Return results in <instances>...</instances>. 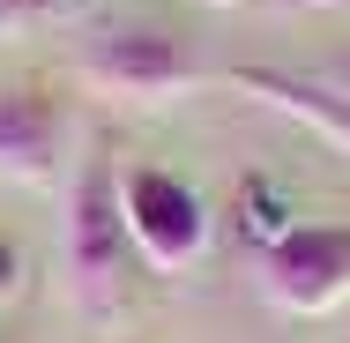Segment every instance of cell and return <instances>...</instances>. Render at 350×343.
<instances>
[{
  "instance_id": "obj_1",
  "label": "cell",
  "mask_w": 350,
  "mask_h": 343,
  "mask_svg": "<svg viewBox=\"0 0 350 343\" xmlns=\"http://www.w3.org/2000/svg\"><path fill=\"white\" fill-rule=\"evenodd\" d=\"M127 216H120V164L97 149L68 187V283L90 314H112L127 298Z\"/></svg>"
},
{
  "instance_id": "obj_2",
  "label": "cell",
  "mask_w": 350,
  "mask_h": 343,
  "mask_svg": "<svg viewBox=\"0 0 350 343\" xmlns=\"http://www.w3.org/2000/svg\"><path fill=\"white\" fill-rule=\"evenodd\" d=\"M82 82L105 90V97H127V105H164V97H179V90L202 82V60H194V45H187L179 30H164V23H120V30L90 38Z\"/></svg>"
},
{
  "instance_id": "obj_3",
  "label": "cell",
  "mask_w": 350,
  "mask_h": 343,
  "mask_svg": "<svg viewBox=\"0 0 350 343\" xmlns=\"http://www.w3.org/2000/svg\"><path fill=\"white\" fill-rule=\"evenodd\" d=\"M120 216H127V239H135V254L149 269H187L209 246V202L179 172L120 164Z\"/></svg>"
},
{
  "instance_id": "obj_4",
  "label": "cell",
  "mask_w": 350,
  "mask_h": 343,
  "mask_svg": "<svg viewBox=\"0 0 350 343\" xmlns=\"http://www.w3.org/2000/svg\"><path fill=\"white\" fill-rule=\"evenodd\" d=\"M261 291L283 314H328L350 298V224H291L261 246Z\"/></svg>"
},
{
  "instance_id": "obj_5",
  "label": "cell",
  "mask_w": 350,
  "mask_h": 343,
  "mask_svg": "<svg viewBox=\"0 0 350 343\" xmlns=\"http://www.w3.org/2000/svg\"><path fill=\"white\" fill-rule=\"evenodd\" d=\"M68 149V112L38 82H0V172L23 187H53Z\"/></svg>"
},
{
  "instance_id": "obj_6",
  "label": "cell",
  "mask_w": 350,
  "mask_h": 343,
  "mask_svg": "<svg viewBox=\"0 0 350 343\" xmlns=\"http://www.w3.org/2000/svg\"><path fill=\"white\" fill-rule=\"evenodd\" d=\"M231 90H246V97L276 105L291 120H306L321 142H336L350 157V90L321 82V75H283V68H231Z\"/></svg>"
},
{
  "instance_id": "obj_7",
  "label": "cell",
  "mask_w": 350,
  "mask_h": 343,
  "mask_svg": "<svg viewBox=\"0 0 350 343\" xmlns=\"http://www.w3.org/2000/svg\"><path fill=\"white\" fill-rule=\"evenodd\" d=\"M68 0H0V30H30V23H53Z\"/></svg>"
},
{
  "instance_id": "obj_8",
  "label": "cell",
  "mask_w": 350,
  "mask_h": 343,
  "mask_svg": "<svg viewBox=\"0 0 350 343\" xmlns=\"http://www.w3.org/2000/svg\"><path fill=\"white\" fill-rule=\"evenodd\" d=\"M15 283H23V254H15V246H8V239H0V298H8V291H15Z\"/></svg>"
},
{
  "instance_id": "obj_9",
  "label": "cell",
  "mask_w": 350,
  "mask_h": 343,
  "mask_svg": "<svg viewBox=\"0 0 350 343\" xmlns=\"http://www.w3.org/2000/svg\"><path fill=\"white\" fill-rule=\"evenodd\" d=\"M321 82H336V90H350V53H336V60H328V75H321Z\"/></svg>"
},
{
  "instance_id": "obj_10",
  "label": "cell",
  "mask_w": 350,
  "mask_h": 343,
  "mask_svg": "<svg viewBox=\"0 0 350 343\" xmlns=\"http://www.w3.org/2000/svg\"><path fill=\"white\" fill-rule=\"evenodd\" d=\"M276 8H350V0H276Z\"/></svg>"
},
{
  "instance_id": "obj_11",
  "label": "cell",
  "mask_w": 350,
  "mask_h": 343,
  "mask_svg": "<svg viewBox=\"0 0 350 343\" xmlns=\"http://www.w3.org/2000/svg\"><path fill=\"white\" fill-rule=\"evenodd\" d=\"M202 8H231V0H202Z\"/></svg>"
}]
</instances>
